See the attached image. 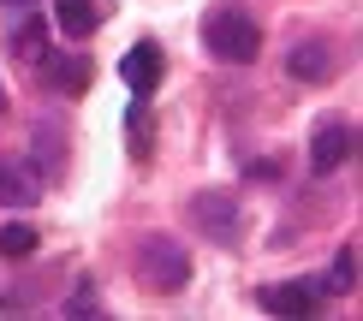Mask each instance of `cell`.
I'll return each mask as SVG.
<instances>
[{
    "instance_id": "1",
    "label": "cell",
    "mask_w": 363,
    "mask_h": 321,
    "mask_svg": "<svg viewBox=\"0 0 363 321\" xmlns=\"http://www.w3.org/2000/svg\"><path fill=\"white\" fill-rule=\"evenodd\" d=\"M203 42H208L215 60H226V66H250V60L262 54V24H256L250 12H238V6H215L203 18Z\"/></svg>"
},
{
    "instance_id": "2",
    "label": "cell",
    "mask_w": 363,
    "mask_h": 321,
    "mask_svg": "<svg viewBox=\"0 0 363 321\" xmlns=\"http://www.w3.org/2000/svg\"><path fill=\"white\" fill-rule=\"evenodd\" d=\"M138 280L149 292H179L191 280V256L179 250L173 238H143L138 244Z\"/></svg>"
},
{
    "instance_id": "3",
    "label": "cell",
    "mask_w": 363,
    "mask_h": 321,
    "mask_svg": "<svg viewBox=\"0 0 363 321\" xmlns=\"http://www.w3.org/2000/svg\"><path fill=\"white\" fill-rule=\"evenodd\" d=\"M357 155V125H352V119H322V125H315V137H310V173H340V167L345 161H352Z\"/></svg>"
},
{
    "instance_id": "4",
    "label": "cell",
    "mask_w": 363,
    "mask_h": 321,
    "mask_svg": "<svg viewBox=\"0 0 363 321\" xmlns=\"http://www.w3.org/2000/svg\"><path fill=\"white\" fill-rule=\"evenodd\" d=\"M191 226L208 244H238V203H233V196H220V191L191 196Z\"/></svg>"
},
{
    "instance_id": "5",
    "label": "cell",
    "mask_w": 363,
    "mask_h": 321,
    "mask_svg": "<svg viewBox=\"0 0 363 321\" xmlns=\"http://www.w3.org/2000/svg\"><path fill=\"white\" fill-rule=\"evenodd\" d=\"M286 72H292V84H328V78H334V48H328V42H315V36L292 42Z\"/></svg>"
},
{
    "instance_id": "6",
    "label": "cell",
    "mask_w": 363,
    "mask_h": 321,
    "mask_svg": "<svg viewBox=\"0 0 363 321\" xmlns=\"http://www.w3.org/2000/svg\"><path fill=\"white\" fill-rule=\"evenodd\" d=\"M161 66H167V60H161L155 42H138V48H125V60H119V78H125L131 96H149V89L161 84Z\"/></svg>"
},
{
    "instance_id": "7",
    "label": "cell",
    "mask_w": 363,
    "mask_h": 321,
    "mask_svg": "<svg viewBox=\"0 0 363 321\" xmlns=\"http://www.w3.org/2000/svg\"><path fill=\"white\" fill-rule=\"evenodd\" d=\"M262 310L268 315H315V292H310V286H298V280L262 286Z\"/></svg>"
},
{
    "instance_id": "8",
    "label": "cell",
    "mask_w": 363,
    "mask_h": 321,
    "mask_svg": "<svg viewBox=\"0 0 363 321\" xmlns=\"http://www.w3.org/2000/svg\"><path fill=\"white\" fill-rule=\"evenodd\" d=\"M54 24L60 30H66V36H89V30H96L101 24V6H96V0H54Z\"/></svg>"
},
{
    "instance_id": "9",
    "label": "cell",
    "mask_w": 363,
    "mask_h": 321,
    "mask_svg": "<svg viewBox=\"0 0 363 321\" xmlns=\"http://www.w3.org/2000/svg\"><path fill=\"white\" fill-rule=\"evenodd\" d=\"M42 196V179H30L24 167H0V203L6 208H30Z\"/></svg>"
},
{
    "instance_id": "10",
    "label": "cell",
    "mask_w": 363,
    "mask_h": 321,
    "mask_svg": "<svg viewBox=\"0 0 363 321\" xmlns=\"http://www.w3.org/2000/svg\"><path fill=\"white\" fill-rule=\"evenodd\" d=\"M42 84H48V89H66V96H84V89H89V60H48Z\"/></svg>"
},
{
    "instance_id": "11",
    "label": "cell",
    "mask_w": 363,
    "mask_h": 321,
    "mask_svg": "<svg viewBox=\"0 0 363 321\" xmlns=\"http://www.w3.org/2000/svg\"><path fill=\"white\" fill-rule=\"evenodd\" d=\"M12 54H18V60H48V24H42V18H24L18 36H12Z\"/></svg>"
},
{
    "instance_id": "12",
    "label": "cell",
    "mask_w": 363,
    "mask_h": 321,
    "mask_svg": "<svg viewBox=\"0 0 363 321\" xmlns=\"http://www.w3.org/2000/svg\"><path fill=\"white\" fill-rule=\"evenodd\" d=\"M125 149H131V155H149V149H155V137H149V113H143V101L138 107H131V113H125Z\"/></svg>"
},
{
    "instance_id": "13",
    "label": "cell",
    "mask_w": 363,
    "mask_h": 321,
    "mask_svg": "<svg viewBox=\"0 0 363 321\" xmlns=\"http://www.w3.org/2000/svg\"><path fill=\"white\" fill-rule=\"evenodd\" d=\"M352 286H357V250L345 244L334 256V268H328V292H352Z\"/></svg>"
},
{
    "instance_id": "14",
    "label": "cell",
    "mask_w": 363,
    "mask_h": 321,
    "mask_svg": "<svg viewBox=\"0 0 363 321\" xmlns=\"http://www.w3.org/2000/svg\"><path fill=\"white\" fill-rule=\"evenodd\" d=\"M36 250V232H30L24 220H6L0 226V256H30Z\"/></svg>"
},
{
    "instance_id": "15",
    "label": "cell",
    "mask_w": 363,
    "mask_h": 321,
    "mask_svg": "<svg viewBox=\"0 0 363 321\" xmlns=\"http://www.w3.org/2000/svg\"><path fill=\"white\" fill-rule=\"evenodd\" d=\"M66 315H72V321H89V315H101V310H96V298H89V286H78V292H72Z\"/></svg>"
},
{
    "instance_id": "16",
    "label": "cell",
    "mask_w": 363,
    "mask_h": 321,
    "mask_svg": "<svg viewBox=\"0 0 363 321\" xmlns=\"http://www.w3.org/2000/svg\"><path fill=\"white\" fill-rule=\"evenodd\" d=\"M0 113H6V89H0Z\"/></svg>"
},
{
    "instance_id": "17",
    "label": "cell",
    "mask_w": 363,
    "mask_h": 321,
    "mask_svg": "<svg viewBox=\"0 0 363 321\" xmlns=\"http://www.w3.org/2000/svg\"><path fill=\"white\" fill-rule=\"evenodd\" d=\"M18 6H30V0H18Z\"/></svg>"
}]
</instances>
